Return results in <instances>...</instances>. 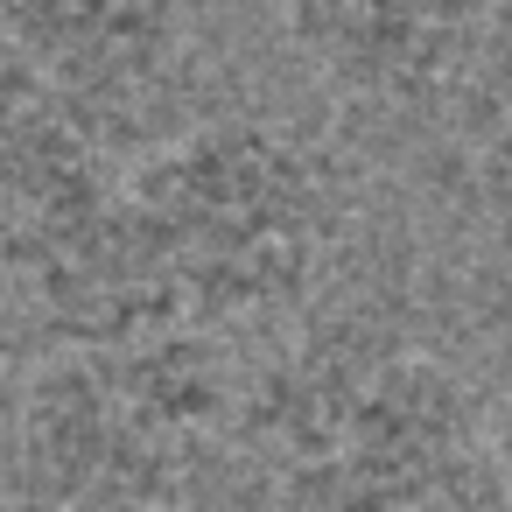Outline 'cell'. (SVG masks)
<instances>
[{
    "mask_svg": "<svg viewBox=\"0 0 512 512\" xmlns=\"http://www.w3.org/2000/svg\"><path fill=\"white\" fill-rule=\"evenodd\" d=\"M281 15L330 85L407 99L470 64L498 0H281Z\"/></svg>",
    "mask_w": 512,
    "mask_h": 512,
    "instance_id": "obj_5",
    "label": "cell"
},
{
    "mask_svg": "<svg viewBox=\"0 0 512 512\" xmlns=\"http://www.w3.org/2000/svg\"><path fill=\"white\" fill-rule=\"evenodd\" d=\"M127 197L190 316H267L295 302L330 246L323 169L253 120H211L155 148Z\"/></svg>",
    "mask_w": 512,
    "mask_h": 512,
    "instance_id": "obj_2",
    "label": "cell"
},
{
    "mask_svg": "<svg viewBox=\"0 0 512 512\" xmlns=\"http://www.w3.org/2000/svg\"><path fill=\"white\" fill-rule=\"evenodd\" d=\"M281 498L372 512H477L505 498L463 386L414 351L309 358L246 407Z\"/></svg>",
    "mask_w": 512,
    "mask_h": 512,
    "instance_id": "obj_1",
    "label": "cell"
},
{
    "mask_svg": "<svg viewBox=\"0 0 512 512\" xmlns=\"http://www.w3.org/2000/svg\"><path fill=\"white\" fill-rule=\"evenodd\" d=\"M113 190L64 78L36 57L0 64V274L15 281Z\"/></svg>",
    "mask_w": 512,
    "mask_h": 512,
    "instance_id": "obj_3",
    "label": "cell"
},
{
    "mask_svg": "<svg viewBox=\"0 0 512 512\" xmlns=\"http://www.w3.org/2000/svg\"><path fill=\"white\" fill-rule=\"evenodd\" d=\"M8 358H15V281L0 274V372H8Z\"/></svg>",
    "mask_w": 512,
    "mask_h": 512,
    "instance_id": "obj_7",
    "label": "cell"
},
{
    "mask_svg": "<svg viewBox=\"0 0 512 512\" xmlns=\"http://www.w3.org/2000/svg\"><path fill=\"white\" fill-rule=\"evenodd\" d=\"M15 43L57 78H134L176 36V0H0Z\"/></svg>",
    "mask_w": 512,
    "mask_h": 512,
    "instance_id": "obj_6",
    "label": "cell"
},
{
    "mask_svg": "<svg viewBox=\"0 0 512 512\" xmlns=\"http://www.w3.org/2000/svg\"><path fill=\"white\" fill-rule=\"evenodd\" d=\"M162 442L134 421L99 351L43 365L22 400V470L36 498H148L169 491Z\"/></svg>",
    "mask_w": 512,
    "mask_h": 512,
    "instance_id": "obj_4",
    "label": "cell"
}]
</instances>
